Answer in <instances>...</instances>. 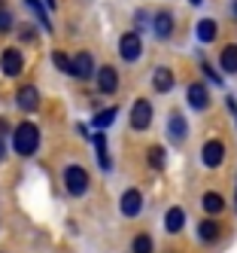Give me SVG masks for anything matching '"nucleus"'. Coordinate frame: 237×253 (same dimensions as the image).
Masks as SVG:
<instances>
[{
	"instance_id": "obj_1",
	"label": "nucleus",
	"mask_w": 237,
	"mask_h": 253,
	"mask_svg": "<svg viewBox=\"0 0 237 253\" xmlns=\"http://www.w3.org/2000/svg\"><path fill=\"white\" fill-rule=\"evenodd\" d=\"M36 147H40V128H36L34 122L15 125V131H12V150L18 156H34Z\"/></svg>"
},
{
	"instance_id": "obj_2",
	"label": "nucleus",
	"mask_w": 237,
	"mask_h": 253,
	"mask_svg": "<svg viewBox=\"0 0 237 253\" xmlns=\"http://www.w3.org/2000/svg\"><path fill=\"white\" fill-rule=\"evenodd\" d=\"M64 189L70 195H85V189H88V171L79 168V165H70L64 171Z\"/></svg>"
},
{
	"instance_id": "obj_3",
	"label": "nucleus",
	"mask_w": 237,
	"mask_h": 253,
	"mask_svg": "<svg viewBox=\"0 0 237 253\" xmlns=\"http://www.w3.org/2000/svg\"><path fill=\"white\" fill-rule=\"evenodd\" d=\"M119 52H122V58H125V61H137V58L143 55V40H140V34H137V31L122 34V40H119Z\"/></svg>"
},
{
	"instance_id": "obj_4",
	"label": "nucleus",
	"mask_w": 237,
	"mask_h": 253,
	"mask_svg": "<svg viewBox=\"0 0 237 253\" xmlns=\"http://www.w3.org/2000/svg\"><path fill=\"white\" fill-rule=\"evenodd\" d=\"M149 122H152V104L149 101H134V107H131V128H137V131H146L149 128Z\"/></svg>"
},
{
	"instance_id": "obj_5",
	"label": "nucleus",
	"mask_w": 237,
	"mask_h": 253,
	"mask_svg": "<svg viewBox=\"0 0 237 253\" xmlns=\"http://www.w3.org/2000/svg\"><path fill=\"white\" fill-rule=\"evenodd\" d=\"M186 101H189L192 110H207V107H210V92H207V85H204V83H192V85L186 88Z\"/></svg>"
},
{
	"instance_id": "obj_6",
	"label": "nucleus",
	"mask_w": 237,
	"mask_h": 253,
	"mask_svg": "<svg viewBox=\"0 0 237 253\" xmlns=\"http://www.w3.org/2000/svg\"><path fill=\"white\" fill-rule=\"evenodd\" d=\"M0 67H3L6 77H18V74H22V67H25L22 49H6L3 55H0Z\"/></svg>"
},
{
	"instance_id": "obj_7",
	"label": "nucleus",
	"mask_w": 237,
	"mask_h": 253,
	"mask_svg": "<svg viewBox=\"0 0 237 253\" xmlns=\"http://www.w3.org/2000/svg\"><path fill=\"white\" fill-rule=\"evenodd\" d=\"M201 159H204V165H207V168H219V165H222V159H225L222 140H207V143H204V150H201Z\"/></svg>"
},
{
	"instance_id": "obj_8",
	"label": "nucleus",
	"mask_w": 237,
	"mask_h": 253,
	"mask_svg": "<svg viewBox=\"0 0 237 253\" xmlns=\"http://www.w3.org/2000/svg\"><path fill=\"white\" fill-rule=\"evenodd\" d=\"M98 88H101L103 95H113V92H119V74H116V67L103 64V67L98 70Z\"/></svg>"
},
{
	"instance_id": "obj_9",
	"label": "nucleus",
	"mask_w": 237,
	"mask_h": 253,
	"mask_svg": "<svg viewBox=\"0 0 237 253\" xmlns=\"http://www.w3.org/2000/svg\"><path fill=\"white\" fill-rule=\"evenodd\" d=\"M186 134H189L186 116H182V113H170V116H168V137H170L173 143H182V140H186Z\"/></svg>"
},
{
	"instance_id": "obj_10",
	"label": "nucleus",
	"mask_w": 237,
	"mask_h": 253,
	"mask_svg": "<svg viewBox=\"0 0 237 253\" xmlns=\"http://www.w3.org/2000/svg\"><path fill=\"white\" fill-rule=\"evenodd\" d=\"M140 211H143V192L140 189H128L122 195V213L128 216V220H134Z\"/></svg>"
},
{
	"instance_id": "obj_11",
	"label": "nucleus",
	"mask_w": 237,
	"mask_h": 253,
	"mask_svg": "<svg viewBox=\"0 0 237 253\" xmlns=\"http://www.w3.org/2000/svg\"><path fill=\"white\" fill-rule=\"evenodd\" d=\"M73 74H76L79 80L95 77V58H91V52H79V55L73 58Z\"/></svg>"
},
{
	"instance_id": "obj_12",
	"label": "nucleus",
	"mask_w": 237,
	"mask_h": 253,
	"mask_svg": "<svg viewBox=\"0 0 237 253\" xmlns=\"http://www.w3.org/2000/svg\"><path fill=\"white\" fill-rule=\"evenodd\" d=\"M15 101H18V107L22 110H36V104H40V95H36V85H22L18 88V95H15Z\"/></svg>"
},
{
	"instance_id": "obj_13",
	"label": "nucleus",
	"mask_w": 237,
	"mask_h": 253,
	"mask_svg": "<svg viewBox=\"0 0 237 253\" xmlns=\"http://www.w3.org/2000/svg\"><path fill=\"white\" fill-rule=\"evenodd\" d=\"M152 88L155 92H161V95H168L170 88H173V74L168 67H158L155 74H152Z\"/></svg>"
},
{
	"instance_id": "obj_14",
	"label": "nucleus",
	"mask_w": 237,
	"mask_h": 253,
	"mask_svg": "<svg viewBox=\"0 0 237 253\" xmlns=\"http://www.w3.org/2000/svg\"><path fill=\"white\" fill-rule=\"evenodd\" d=\"M195 34H198V40H201V43H213V40H216V34H219V25H216L213 19H201L198 28H195Z\"/></svg>"
},
{
	"instance_id": "obj_15",
	"label": "nucleus",
	"mask_w": 237,
	"mask_h": 253,
	"mask_svg": "<svg viewBox=\"0 0 237 253\" xmlns=\"http://www.w3.org/2000/svg\"><path fill=\"white\" fill-rule=\"evenodd\" d=\"M155 34H158V40H168L173 34V15L170 12H158L155 15Z\"/></svg>"
},
{
	"instance_id": "obj_16",
	"label": "nucleus",
	"mask_w": 237,
	"mask_h": 253,
	"mask_svg": "<svg viewBox=\"0 0 237 253\" xmlns=\"http://www.w3.org/2000/svg\"><path fill=\"white\" fill-rule=\"evenodd\" d=\"M201 205H204V213L216 216V213H222V208H225V198L219 195V192H207L204 198H201Z\"/></svg>"
},
{
	"instance_id": "obj_17",
	"label": "nucleus",
	"mask_w": 237,
	"mask_h": 253,
	"mask_svg": "<svg viewBox=\"0 0 237 253\" xmlns=\"http://www.w3.org/2000/svg\"><path fill=\"white\" fill-rule=\"evenodd\" d=\"M182 226H186V211H182V208H170L168 216H164V229H168V232H179Z\"/></svg>"
},
{
	"instance_id": "obj_18",
	"label": "nucleus",
	"mask_w": 237,
	"mask_h": 253,
	"mask_svg": "<svg viewBox=\"0 0 237 253\" xmlns=\"http://www.w3.org/2000/svg\"><path fill=\"white\" fill-rule=\"evenodd\" d=\"M225 74H237V46H225L222 49V58H219Z\"/></svg>"
},
{
	"instance_id": "obj_19",
	"label": "nucleus",
	"mask_w": 237,
	"mask_h": 253,
	"mask_svg": "<svg viewBox=\"0 0 237 253\" xmlns=\"http://www.w3.org/2000/svg\"><path fill=\"white\" fill-rule=\"evenodd\" d=\"M198 235H201V241L204 244H213L216 238H219V223H213V220H204L198 226Z\"/></svg>"
},
{
	"instance_id": "obj_20",
	"label": "nucleus",
	"mask_w": 237,
	"mask_h": 253,
	"mask_svg": "<svg viewBox=\"0 0 237 253\" xmlns=\"http://www.w3.org/2000/svg\"><path fill=\"white\" fill-rule=\"evenodd\" d=\"M95 147H98V162H101V168L109 171V165H113V162H109V156H106V137H103V134H95Z\"/></svg>"
},
{
	"instance_id": "obj_21",
	"label": "nucleus",
	"mask_w": 237,
	"mask_h": 253,
	"mask_svg": "<svg viewBox=\"0 0 237 253\" xmlns=\"http://www.w3.org/2000/svg\"><path fill=\"white\" fill-rule=\"evenodd\" d=\"M131 253H152V238L146 232H140L134 238V244H131Z\"/></svg>"
},
{
	"instance_id": "obj_22",
	"label": "nucleus",
	"mask_w": 237,
	"mask_h": 253,
	"mask_svg": "<svg viewBox=\"0 0 237 253\" xmlns=\"http://www.w3.org/2000/svg\"><path fill=\"white\" fill-rule=\"evenodd\" d=\"M116 107H106V110H101L98 116H95V128H106V125H113V119H116Z\"/></svg>"
},
{
	"instance_id": "obj_23",
	"label": "nucleus",
	"mask_w": 237,
	"mask_h": 253,
	"mask_svg": "<svg viewBox=\"0 0 237 253\" xmlns=\"http://www.w3.org/2000/svg\"><path fill=\"white\" fill-rule=\"evenodd\" d=\"M52 61L58 64V70H61V74H73V61L64 55V52H55V55H52Z\"/></svg>"
},
{
	"instance_id": "obj_24",
	"label": "nucleus",
	"mask_w": 237,
	"mask_h": 253,
	"mask_svg": "<svg viewBox=\"0 0 237 253\" xmlns=\"http://www.w3.org/2000/svg\"><path fill=\"white\" fill-rule=\"evenodd\" d=\"M149 165H152L155 171L164 168V150H161V147H149Z\"/></svg>"
},
{
	"instance_id": "obj_25",
	"label": "nucleus",
	"mask_w": 237,
	"mask_h": 253,
	"mask_svg": "<svg viewBox=\"0 0 237 253\" xmlns=\"http://www.w3.org/2000/svg\"><path fill=\"white\" fill-rule=\"evenodd\" d=\"M28 6L36 12V19H40V22H46V28H49V19H46V9L40 6V0H28Z\"/></svg>"
},
{
	"instance_id": "obj_26",
	"label": "nucleus",
	"mask_w": 237,
	"mask_h": 253,
	"mask_svg": "<svg viewBox=\"0 0 237 253\" xmlns=\"http://www.w3.org/2000/svg\"><path fill=\"white\" fill-rule=\"evenodd\" d=\"M9 28H12V15H9L6 9H0V34L9 31Z\"/></svg>"
},
{
	"instance_id": "obj_27",
	"label": "nucleus",
	"mask_w": 237,
	"mask_h": 253,
	"mask_svg": "<svg viewBox=\"0 0 237 253\" xmlns=\"http://www.w3.org/2000/svg\"><path fill=\"white\" fill-rule=\"evenodd\" d=\"M18 37H25V40H28V43H31V40H34V37H36V31H34V28H31V25H22V28H18Z\"/></svg>"
},
{
	"instance_id": "obj_28",
	"label": "nucleus",
	"mask_w": 237,
	"mask_h": 253,
	"mask_svg": "<svg viewBox=\"0 0 237 253\" xmlns=\"http://www.w3.org/2000/svg\"><path fill=\"white\" fill-rule=\"evenodd\" d=\"M201 70H204V74H207V77H210V80H213L216 85H222V77H219V74H216V70H213L210 64H201Z\"/></svg>"
},
{
	"instance_id": "obj_29",
	"label": "nucleus",
	"mask_w": 237,
	"mask_h": 253,
	"mask_svg": "<svg viewBox=\"0 0 237 253\" xmlns=\"http://www.w3.org/2000/svg\"><path fill=\"white\" fill-rule=\"evenodd\" d=\"M134 25H137V31H140V28H146V12H137V19H134Z\"/></svg>"
},
{
	"instance_id": "obj_30",
	"label": "nucleus",
	"mask_w": 237,
	"mask_h": 253,
	"mask_svg": "<svg viewBox=\"0 0 237 253\" xmlns=\"http://www.w3.org/2000/svg\"><path fill=\"white\" fill-rule=\"evenodd\" d=\"M3 156H6V143H3V137H0V162H3Z\"/></svg>"
},
{
	"instance_id": "obj_31",
	"label": "nucleus",
	"mask_w": 237,
	"mask_h": 253,
	"mask_svg": "<svg viewBox=\"0 0 237 253\" xmlns=\"http://www.w3.org/2000/svg\"><path fill=\"white\" fill-rule=\"evenodd\" d=\"M231 12H234V19H237V0H231Z\"/></svg>"
},
{
	"instance_id": "obj_32",
	"label": "nucleus",
	"mask_w": 237,
	"mask_h": 253,
	"mask_svg": "<svg viewBox=\"0 0 237 253\" xmlns=\"http://www.w3.org/2000/svg\"><path fill=\"white\" fill-rule=\"evenodd\" d=\"M46 6H49V9H55V0H46Z\"/></svg>"
},
{
	"instance_id": "obj_33",
	"label": "nucleus",
	"mask_w": 237,
	"mask_h": 253,
	"mask_svg": "<svg viewBox=\"0 0 237 253\" xmlns=\"http://www.w3.org/2000/svg\"><path fill=\"white\" fill-rule=\"evenodd\" d=\"M189 3H192V6H198V3H201V0H189Z\"/></svg>"
},
{
	"instance_id": "obj_34",
	"label": "nucleus",
	"mask_w": 237,
	"mask_h": 253,
	"mask_svg": "<svg viewBox=\"0 0 237 253\" xmlns=\"http://www.w3.org/2000/svg\"><path fill=\"white\" fill-rule=\"evenodd\" d=\"M0 6H3V0H0Z\"/></svg>"
}]
</instances>
